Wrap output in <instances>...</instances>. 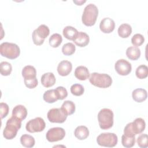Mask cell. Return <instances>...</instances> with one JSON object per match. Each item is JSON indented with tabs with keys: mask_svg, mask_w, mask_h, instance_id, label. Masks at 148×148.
Returning <instances> with one entry per match:
<instances>
[{
	"mask_svg": "<svg viewBox=\"0 0 148 148\" xmlns=\"http://www.w3.org/2000/svg\"><path fill=\"white\" fill-rule=\"evenodd\" d=\"M21 120L12 116L6 123V126L3 131V137L8 140H10L16 137L18 130L21 127Z\"/></svg>",
	"mask_w": 148,
	"mask_h": 148,
	"instance_id": "1",
	"label": "cell"
},
{
	"mask_svg": "<svg viewBox=\"0 0 148 148\" xmlns=\"http://www.w3.org/2000/svg\"><path fill=\"white\" fill-rule=\"evenodd\" d=\"M98 15L97 6L94 3L87 5L84 9L82 16V23L86 26H92L95 24Z\"/></svg>",
	"mask_w": 148,
	"mask_h": 148,
	"instance_id": "2",
	"label": "cell"
},
{
	"mask_svg": "<svg viewBox=\"0 0 148 148\" xmlns=\"http://www.w3.org/2000/svg\"><path fill=\"white\" fill-rule=\"evenodd\" d=\"M89 81L94 86L102 88H108L112 84V77L106 73L93 72L90 74Z\"/></svg>",
	"mask_w": 148,
	"mask_h": 148,
	"instance_id": "3",
	"label": "cell"
},
{
	"mask_svg": "<svg viewBox=\"0 0 148 148\" xmlns=\"http://www.w3.org/2000/svg\"><path fill=\"white\" fill-rule=\"evenodd\" d=\"M114 114L112 110L108 108L100 110L98 113V120L100 128L102 130H108L113 125Z\"/></svg>",
	"mask_w": 148,
	"mask_h": 148,
	"instance_id": "4",
	"label": "cell"
},
{
	"mask_svg": "<svg viewBox=\"0 0 148 148\" xmlns=\"http://www.w3.org/2000/svg\"><path fill=\"white\" fill-rule=\"evenodd\" d=\"M0 53L3 57L14 60L20 56V49L15 43L3 42L0 45Z\"/></svg>",
	"mask_w": 148,
	"mask_h": 148,
	"instance_id": "5",
	"label": "cell"
},
{
	"mask_svg": "<svg viewBox=\"0 0 148 148\" xmlns=\"http://www.w3.org/2000/svg\"><path fill=\"white\" fill-rule=\"evenodd\" d=\"M118 142L117 136L114 133H102L97 136V142L98 145L103 147H114Z\"/></svg>",
	"mask_w": 148,
	"mask_h": 148,
	"instance_id": "6",
	"label": "cell"
},
{
	"mask_svg": "<svg viewBox=\"0 0 148 148\" xmlns=\"http://www.w3.org/2000/svg\"><path fill=\"white\" fill-rule=\"evenodd\" d=\"M49 34L50 29L47 25L45 24L40 25L32 32V38L34 43L37 46L42 45Z\"/></svg>",
	"mask_w": 148,
	"mask_h": 148,
	"instance_id": "7",
	"label": "cell"
},
{
	"mask_svg": "<svg viewBox=\"0 0 148 148\" xmlns=\"http://www.w3.org/2000/svg\"><path fill=\"white\" fill-rule=\"evenodd\" d=\"M45 127L46 124L44 120L40 117H38L28 121L26 124L25 128L28 132L34 133L43 131Z\"/></svg>",
	"mask_w": 148,
	"mask_h": 148,
	"instance_id": "8",
	"label": "cell"
},
{
	"mask_svg": "<svg viewBox=\"0 0 148 148\" xmlns=\"http://www.w3.org/2000/svg\"><path fill=\"white\" fill-rule=\"evenodd\" d=\"M47 116L51 123H62L65 121L68 115L65 113L61 108H53L48 111Z\"/></svg>",
	"mask_w": 148,
	"mask_h": 148,
	"instance_id": "9",
	"label": "cell"
},
{
	"mask_svg": "<svg viewBox=\"0 0 148 148\" xmlns=\"http://www.w3.org/2000/svg\"><path fill=\"white\" fill-rule=\"evenodd\" d=\"M65 136V130L61 127H54L49 129L46 134L47 140L50 142L61 140Z\"/></svg>",
	"mask_w": 148,
	"mask_h": 148,
	"instance_id": "10",
	"label": "cell"
},
{
	"mask_svg": "<svg viewBox=\"0 0 148 148\" xmlns=\"http://www.w3.org/2000/svg\"><path fill=\"white\" fill-rule=\"evenodd\" d=\"M114 68L118 74L121 76H126L130 74L132 70L131 63L124 59L117 60L114 64Z\"/></svg>",
	"mask_w": 148,
	"mask_h": 148,
	"instance_id": "11",
	"label": "cell"
},
{
	"mask_svg": "<svg viewBox=\"0 0 148 148\" xmlns=\"http://www.w3.org/2000/svg\"><path fill=\"white\" fill-rule=\"evenodd\" d=\"M114 28L115 23L113 19L109 17H105L100 22L99 28L103 33L109 34L114 29Z\"/></svg>",
	"mask_w": 148,
	"mask_h": 148,
	"instance_id": "12",
	"label": "cell"
},
{
	"mask_svg": "<svg viewBox=\"0 0 148 148\" xmlns=\"http://www.w3.org/2000/svg\"><path fill=\"white\" fill-rule=\"evenodd\" d=\"M72 69V63L68 60L61 61L57 66V72L62 76L68 75Z\"/></svg>",
	"mask_w": 148,
	"mask_h": 148,
	"instance_id": "13",
	"label": "cell"
},
{
	"mask_svg": "<svg viewBox=\"0 0 148 148\" xmlns=\"http://www.w3.org/2000/svg\"><path fill=\"white\" fill-rule=\"evenodd\" d=\"M131 125L132 130L135 135L142 133L146 127L145 120L140 117L135 119L133 122L131 123Z\"/></svg>",
	"mask_w": 148,
	"mask_h": 148,
	"instance_id": "14",
	"label": "cell"
},
{
	"mask_svg": "<svg viewBox=\"0 0 148 148\" xmlns=\"http://www.w3.org/2000/svg\"><path fill=\"white\" fill-rule=\"evenodd\" d=\"M56 79L55 76L52 72H47L44 74L41 77V83L46 88L52 87L54 85Z\"/></svg>",
	"mask_w": 148,
	"mask_h": 148,
	"instance_id": "15",
	"label": "cell"
},
{
	"mask_svg": "<svg viewBox=\"0 0 148 148\" xmlns=\"http://www.w3.org/2000/svg\"><path fill=\"white\" fill-rule=\"evenodd\" d=\"M27 116V110L26 108L22 105H18L14 107L12 110V116L23 121Z\"/></svg>",
	"mask_w": 148,
	"mask_h": 148,
	"instance_id": "16",
	"label": "cell"
},
{
	"mask_svg": "<svg viewBox=\"0 0 148 148\" xmlns=\"http://www.w3.org/2000/svg\"><path fill=\"white\" fill-rule=\"evenodd\" d=\"M74 75L78 80H86L89 78L90 73L87 67L81 65L75 69Z\"/></svg>",
	"mask_w": 148,
	"mask_h": 148,
	"instance_id": "17",
	"label": "cell"
},
{
	"mask_svg": "<svg viewBox=\"0 0 148 148\" xmlns=\"http://www.w3.org/2000/svg\"><path fill=\"white\" fill-rule=\"evenodd\" d=\"M132 97L135 102L140 103L145 101L147 99V93L145 89L139 88L132 91Z\"/></svg>",
	"mask_w": 148,
	"mask_h": 148,
	"instance_id": "18",
	"label": "cell"
},
{
	"mask_svg": "<svg viewBox=\"0 0 148 148\" xmlns=\"http://www.w3.org/2000/svg\"><path fill=\"white\" fill-rule=\"evenodd\" d=\"M73 42L79 47H83L88 44L90 42V38L86 32L81 31L79 32L77 37Z\"/></svg>",
	"mask_w": 148,
	"mask_h": 148,
	"instance_id": "19",
	"label": "cell"
},
{
	"mask_svg": "<svg viewBox=\"0 0 148 148\" xmlns=\"http://www.w3.org/2000/svg\"><path fill=\"white\" fill-rule=\"evenodd\" d=\"M77 30L72 26H66L63 29L62 34L68 40H74L78 35Z\"/></svg>",
	"mask_w": 148,
	"mask_h": 148,
	"instance_id": "20",
	"label": "cell"
},
{
	"mask_svg": "<svg viewBox=\"0 0 148 148\" xmlns=\"http://www.w3.org/2000/svg\"><path fill=\"white\" fill-rule=\"evenodd\" d=\"M74 135L76 138L79 140H84L89 135V130L88 128L84 125H80L76 128L74 131Z\"/></svg>",
	"mask_w": 148,
	"mask_h": 148,
	"instance_id": "21",
	"label": "cell"
},
{
	"mask_svg": "<svg viewBox=\"0 0 148 148\" xmlns=\"http://www.w3.org/2000/svg\"><path fill=\"white\" fill-rule=\"evenodd\" d=\"M125 54L130 60L135 61L140 57V50L138 47L130 46L127 49Z\"/></svg>",
	"mask_w": 148,
	"mask_h": 148,
	"instance_id": "22",
	"label": "cell"
},
{
	"mask_svg": "<svg viewBox=\"0 0 148 148\" xmlns=\"http://www.w3.org/2000/svg\"><path fill=\"white\" fill-rule=\"evenodd\" d=\"M117 32L121 38H127L132 33V27L128 24H122L118 28Z\"/></svg>",
	"mask_w": 148,
	"mask_h": 148,
	"instance_id": "23",
	"label": "cell"
},
{
	"mask_svg": "<svg viewBox=\"0 0 148 148\" xmlns=\"http://www.w3.org/2000/svg\"><path fill=\"white\" fill-rule=\"evenodd\" d=\"M43 98L45 102L49 103H52L56 102L58 99L56 89L49 90L45 91L43 94Z\"/></svg>",
	"mask_w": 148,
	"mask_h": 148,
	"instance_id": "24",
	"label": "cell"
},
{
	"mask_svg": "<svg viewBox=\"0 0 148 148\" xmlns=\"http://www.w3.org/2000/svg\"><path fill=\"white\" fill-rule=\"evenodd\" d=\"M20 143L24 147L31 148L34 146L35 140L34 138L31 135L24 134L20 138Z\"/></svg>",
	"mask_w": 148,
	"mask_h": 148,
	"instance_id": "25",
	"label": "cell"
},
{
	"mask_svg": "<svg viewBox=\"0 0 148 148\" xmlns=\"http://www.w3.org/2000/svg\"><path fill=\"white\" fill-rule=\"evenodd\" d=\"M22 76L24 79L36 77V69L32 65H26L22 69Z\"/></svg>",
	"mask_w": 148,
	"mask_h": 148,
	"instance_id": "26",
	"label": "cell"
},
{
	"mask_svg": "<svg viewBox=\"0 0 148 148\" xmlns=\"http://www.w3.org/2000/svg\"><path fill=\"white\" fill-rule=\"evenodd\" d=\"M61 108L68 116L72 114L75 112V105L72 101L69 100L65 101Z\"/></svg>",
	"mask_w": 148,
	"mask_h": 148,
	"instance_id": "27",
	"label": "cell"
},
{
	"mask_svg": "<svg viewBox=\"0 0 148 148\" xmlns=\"http://www.w3.org/2000/svg\"><path fill=\"white\" fill-rule=\"evenodd\" d=\"M62 41V38L61 35L57 33L53 34L50 37L49 40L50 46L54 48L58 47L61 45Z\"/></svg>",
	"mask_w": 148,
	"mask_h": 148,
	"instance_id": "28",
	"label": "cell"
},
{
	"mask_svg": "<svg viewBox=\"0 0 148 148\" xmlns=\"http://www.w3.org/2000/svg\"><path fill=\"white\" fill-rule=\"evenodd\" d=\"M136 76L140 79H145L148 75V68L145 65H140L137 67L135 71Z\"/></svg>",
	"mask_w": 148,
	"mask_h": 148,
	"instance_id": "29",
	"label": "cell"
},
{
	"mask_svg": "<svg viewBox=\"0 0 148 148\" xmlns=\"http://www.w3.org/2000/svg\"><path fill=\"white\" fill-rule=\"evenodd\" d=\"M1 73L3 76H9L12 71V65L6 61H2L0 64Z\"/></svg>",
	"mask_w": 148,
	"mask_h": 148,
	"instance_id": "30",
	"label": "cell"
},
{
	"mask_svg": "<svg viewBox=\"0 0 148 148\" xmlns=\"http://www.w3.org/2000/svg\"><path fill=\"white\" fill-rule=\"evenodd\" d=\"M135 143V136H128L125 135H123L121 136V143L125 147L130 148L134 146Z\"/></svg>",
	"mask_w": 148,
	"mask_h": 148,
	"instance_id": "31",
	"label": "cell"
},
{
	"mask_svg": "<svg viewBox=\"0 0 148 148\" xmlns=\"http://www.w3.org/2000/svg\"><path fill=\"white\" fill-rule=\"evenodd\" d=\"M75 46L71 42L64 44L62 47V52L65 56H71L75 52Z\"/></svg>",
	"mask_w": 148,
	"mask_h": 148,
	"instance_id": "32",
	"label": "cell"
},
{
	"mask_svg": "<svg viewBox=\"0 0 148 148\" xmlns=\"http://www.w3.org/2000/svg\"><path fill=\"white\" fill-rule=\"evenodd\" d=\"M70 90L71 93L75 96H80L83 94L84 91V87L82 84L78 83L72 84Z\"/></svg>",
	"mask_w": 148,
	"mask_h": 148,
	"instance_id": "33",
	"label": "cell"
},
{
	"mask_svg": "<svg viewBox=\"0 0 148 148\" xmlns=\"http://www.w3.org/2000/svg\"><path fill=\"white\" fill-rule=\"evenodd\" d=\"M144 36L140 34H136L131 38V43L135 47L141 46L144 43Z\"/></svg>",
	"mask_w": 148,
	"mask_h": 148,
	"instance_id": "34",
	"label": "cell"
},
{
	"mask_svg": "<svg viewBox=\"0 0 148 148\" xmlns=\"http://www.w3.org/2000/svg\"><path fill=\"white\" fill-rule=\"evenodd\" d=\"M148 136L146 134L140 135L136 140L138 145L141 148H146L148 146Z\"/></svg>",
	"mask_w": 148,
	"mask_h": 148,
	"instance_id": "35",
	"label": "cell"
},
{
	"mask_svg": "<svg viewBox=\"0 0 148 148\" xmlns=\"http://www.w3.org/2000/svg\"><path fill=\"white\" fill-rule=\"evenodd\" d=\"M24 82L25 86L30 89L35 88L38 84V79H36V77L34 78L24 79Z\"/></svg>",
	"mask_w": 148,
	"mask_h": 148,
	"instance_id": "36",
	"label": "cell"
},
{
	"mask_svg": "<svg viewBox=\"0 0 148 148\" xmlns=\"http://www.w3.org/2000/svg\"><path fill=\"white\" fill-rule=\"evenodd\" d=\"M56 91L58 96V99L62 100L68 96V92L65 88L62 86H58L56 88Z\"/></svg>",
	"mask_w": 148,
	"mask_h": 148,
	"instance_id": "37",
	"label": "cell"
},
{
	"mask_svg": "<svg viewBox=\"0 0 148 148\" xmlns=\"http://www.w3.org/2000/svg\"><path fill=\"white\" fill-rule=\"evenodd\" d=\"M0 111L1 119L5 118L9 113V106L7 103L1 102L0 103Z\"/></svg>",
	"mask_w": 148,
	"mask_h": 148,
	"instance_id": "38",
	"label": "cell"
},
{
	"mask_svg": "<svg viewBox=\"0 0 148 148\" xmlns=\"http://www.w3.org/2000/svg\"><path fill=\"white\" fill-rule=\"evenodd\" d=\"M86 1H73V2L75 3L77 5H82L83 3L86 2Z\"/></svg>",
	"mask_w": 148,
	"mask_h": 148,
	"instance_id": "39",
	"label": "cell"
}]
</instances>
